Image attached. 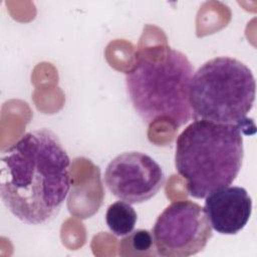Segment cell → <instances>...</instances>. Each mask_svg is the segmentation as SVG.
<instances>
[{
	"label": "cell",
	"instance_id": "cell-6",
	"mask_svg": "<svg viewBox=\"0 0 257 257\" xmlns=\"http://www.w3.org/2000/svg\"><path fill=\"white\" fill-rule=\"evenodd\" d=\"M166 177L162 167L149 155L125 152L106 166L103 181L117 199L130 204L149 201L164 186Z\"/></svg>",
	"mask_w": 257,
	"mask_h": 257
},
{
	"label": "cell",
	"instance_id": "cell-9",
	"mask_svg": "<svg viewBox=\"0 0 257 257\" xmlns=\"http://www.w3.org/2000/svg\"><path fill=\"white\" fill-rule=\"evenodd\" d=\"M119 256H156L158 255L153 233L149 230L138 229L125 235L118 244Z\"/></svg>",
	"mask_w": 257,
	"mask_h": 257
},
{
	"label": "cell",
	"instance_id": "cell-7",
	"mask_svg": "<svg viewBox=\"0 0 257 257\" xmlns=\"http://www.w3.org/2000/svg\"><path fill=\"white\" fill-rule=\"evenodd\" d=\"M205 199L204 210L217 233L235 235L247 225L252 214V199L244 188L228 186Z\"/></svg>",
	"mask_w": 257,
	"mask_h": 257
},
{
	"label": "cell",
	"instance_id": "cell-4",
	"mask_svg": "<svg viewBox=\"0 0 257 257\" xmlns=\"http://www.w3.org/2000/svg\"><path fill=\"white\" fill-rule=\"evenodd\" d=\"M255 91V78L246 64L229 56L212 58L192 76L189 92L192 118L236 124L244 135H253L255 124L248 113L254 104Z\"/></svg>",
	"mask_w": 257,
	"mask_h": 257
},
{
	"label": "cell",
	"instance_id": "cell-3",
	"mask_svg": "<svg viewBox=\"0 0 257 257\" xmlns=\"http://www.w3.org/2000/svg\"><path fill=\"white\" fill-rule=\"evenodd\" d=\"M194 68L181 51L166 47L159 56L141 54L125 73L130 100L148 124L166 120L180 127L192 118L189 99Z\"/></svg>",
	"mask_w": 257,
	"mask_h": 257
},
{
	"label": "cell",
	"instance_id": "cell-8",
	"mask_svg": "<svg viewBox=\"0 0 257 257\" xmlns=\"http://www.w3.org/2000/svg\"><path fill=\"white\" fill-rule=\"evenodd\" d=\"M138 215L130 203L117 201L108 206L105 213V222L110 232L115 236L130 234L137 223Z\"/></svg>",
	"mask_w": 257,
	"mask_h": 257
},
{
	"label": "cell",
	"instance_id": "cell-5",
	"mask_svg": "<svg viewBox=\"0 0 257 257\" xmlns=\"http://www.w3.org/2000/svg\"><path fill=\"white\" fill-rule=\"evenodd\" d=\"M158 255L188 257L204 250L212 227L203 207L190 200L171 203L159 215L152 230Z\"/></svg>",
	"mask_w": 257,
	"mask_h": 257
},
{
	"label": "cell",
	"instance_id": "cell-2",
	"mask_svg": "<svg viewBox=\"0 0 257 257\" xmlns=\"http://www.w3.org/2000/svg\"><path fill=\"white\" fill-rule=\"evenodd\" d=\"M243 134L239 125L201 119L179 135L175 166L190 196L204 199L235 181L244 158Z\"/></svg>",
	"mask_w": 257,
	"mask_h": 257
},
{
	"label": "cell",
	"instance_id": "cell-1",
	"mask_svg": "<svg viewBox=\"0 0 257 257\" xmlns=\"http://www.w3.org/2000/svg\"><path fill=\"white\" fill-rule=\"evenodd\" d=\"M70 159L48 128L23 135L2 152L0 196L21 222L42 225L59 213L71 186Z\"/></svg>",
	"mask_w": 257,
	"mask_h": 257
}]
</instances>
